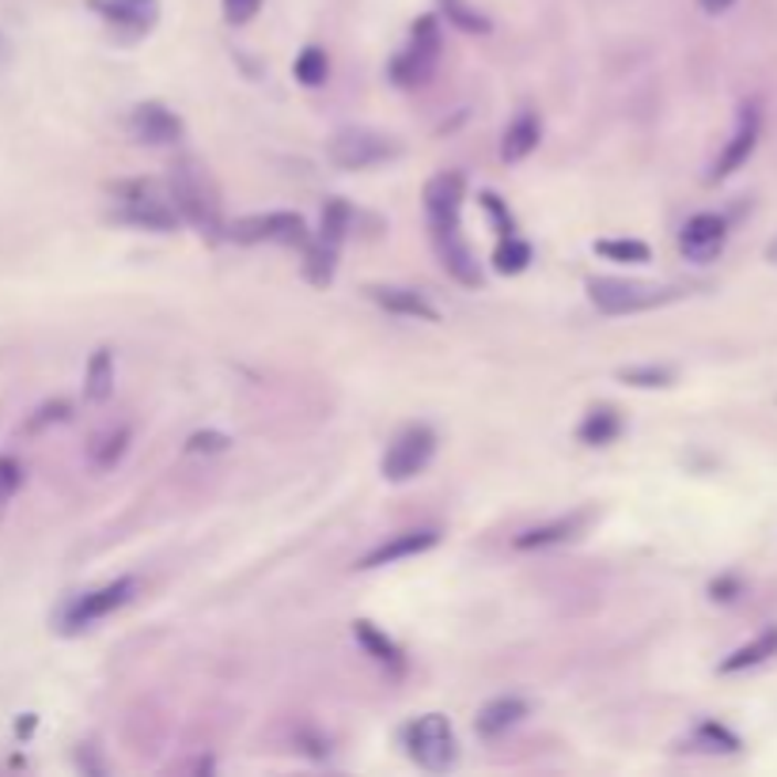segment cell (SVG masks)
<instances>
[{
    "label": "cell",
    "instance_id": "cell-25",
    "mask_svg": "<svg viewBox=\"0 0 777 777\" xmlns=\"http://www.w3.org/2000/svg\"><path fill=\"white\" fill-rule=\"evenodd\" d=\"M686 744H691L694 750H710V755H732V750H739V736H732V732L717 721H705L691 732Z\"/></svg>",
    "mask_w": 777,
    "mask_h": 777
},
{
    "label": "cell",
    "instance_id": "cell-38",
    "mask_svg": "<svg viewBox=\"0 0 777 777\" xmlns=\"http://www.w3.org/2000/svg\"><path fill=\"white\" fill-rule=\"evenodd\" d=\"M710 596L717 599V603H728V599H736V596H739V580H736V577H721V580H713V585H710Z\"/></svg>",
    "mask_w": 777,
    "mask_h": 777
},
{
    "label": "cell",
    "instance_id": "cell-15",
    "mask_svg": "<svg viewBox=\"0 0 777 777\" xmlns=\"http://www.w3.org/2000/svg\"><path fill=\"white\" fill-rule=\"evenodd\" d=\"M368 300L376 307H384L387 315H402V319H421V323H440V312L429 304L426 293L402 285H368Z\"/></svg>",
    "mask_w": 777,
    "mask_h": 777
},
{
    "label": "cell",
    "instance_id": "cell-24",
    "mask_svg": "<svg viewBox=\"0 0 777 777\" xmlns=\"http://www.w3.org/2000/svg\"><path fill=\"white\" fill-rule=\"evenodd\" d=\"M532 266V246H527L519 235H501L497 251H493V270L505 273V277H516Z\"/></svg>",
    "mask_w": 777,
    "mask_h": 777
},
{
    "label": "cell",
    "instance_id": "cell-14",
    "mask_svg": "<svg viewBox=\"0 0 777 777\" xmlns=\"http://www.w3.org/2000/svg\"><path fill=\"white\" fill-rule=\"evenodd\" d=\"M728 243V220L717 213H697L679 232V251L691 262H713Z\"/></svg>",
    "mask_w": 777,
    "mask_h": 777
},
{
    "label": "cell",
    "instance_id": "cell-16",
    "mask_svg": "<svg viewBox=\"0 0 777 777\" xmlns=\"http://www.w3.org/2000/svg\"><path fill=\"white\" fill-rule=\"evenodd\" d=\"M440 543L437 532H402V535H391L387 543H379L372 554L360 558L357 569H379V565H395L402 558H418V554L432 550Z\"/></svg>",
    "mask_w": 777,
    "mask_h": 777
},
{
    "label": "cell",
    "instance_id": "cell-1",
    "mask_svg": "<svg viewBox=\"0 0 777 777\" xmlns=\"http://www.w3.org/2000/svg\"><path fill=\"white\" fill-rule=\"evenodd\" d=\"M588 300L603 315H641L652 307H664L671 300H679L675 288L649 285V281H626V277H591L588 281Z\"/></svg>",
    "mask_w": 777,
    "mask_h": 777
},
{
    "label": "cell",
    "instance_id": "cell-40",
    "mask_svg": "<svg viewBox=\"0 0 777 777\" xmlns=\"http://www.w3.org/2000/svg\"><path fill=\"white\" fill-rule=\"evenodd\" d=\"M766 262L777 266V240H770V246H766Z\"/></svg>",
    "mask_w": 777,
    "mask_h": 777
},
{
    "label": "cell",
    "instance_id": "cell-30",
    "mask_svg": "<svg viewBox=\"0 0 777 777\" xmlns=\"http://www.w3.org/2000/svg\"><path fill=\"white\" fill-rule=\"evenodd\" d=\"M440 8H444V15L455 23L459 31H471V34H485V31H490V20H485L479 8L466 4V0H440Z\"/></svg>",
    "mask_w": 777,
    "mask_h": 777
},
{
    "label": "cell",
    "instance_id": "cell-29",
    "mask_svg": "<svg viewBox=\"0 0 777 777\" xmlns=\"http://www.w3.org/2000/svg\"><path fill=\"white\" fill-rule=\"evenodd\" d=\"M353 633H357V641L372 652L379 664H399V649H395V641L387 638V633H379L372 622H353Z\"/></svg>",
    "mask_w": 777,
    "mask_h": 777
},
{
    "label": "cell",
    "instance_id": "cell-35",
    "mask_svg": "<svg viewBox=\"0 0 777 777\" xmlns=\"http://www.w3.org/2000/svg\"><path fill=\"white\" fill-rule=\"evenodd\" d=\"M228 444H232V440L224 437V432H193V437L187 440V452H193V455H217V452H228Z\"/></svg>",
    "mask_w": 777,
    "mask_h": 777
},
{
    "label": "cell",
    "instance_id": "cell-41",
    "mask_svg": "<svg viewBox=\"0 0 777 777\" xmlns=\"http://www.w3.org/2000/svg\"><path fill=\"white\" fill-rule=\"evenodd\" d=\"M31 728H34V717H28V721H20V736H31Z\"/></svg>",
    "mask_w": 777,
    "mask_h": 777
},
{
    "label": "cell",
    "instance_id": "cell-42",
    "mask_svg": "<svg viewBox=\"0 0 777 777\" xmlns=\"http://www.w3.org/2000/svg\"><path fill=\"white\" fill-rule=\"evenodd\" d=\"M4 57H8V39L0 34V61H4Z\"/></svg>",
    "mask_w": 777,
    "mask_h": 777
},
{
    "label": "cell",
    "instance_id": "cell-28",
    "mask_svg": "<svg viewBox=\"0 0 777 777\" xmlns=\"http://www.w3.org/2000/svg\"><path fill=\"white\" fill-rule=\"evenodd\" d=\"M618 379L630 387H644V391H657V387H671L675 384V372L668 365H633V368H622Z\"/></svg>",
    "mask_w": 777,
    "mask_h": 777
},
{
    "label": "cell",
    "instance_id": "cell-19",
    "mask_svg": "<svg viewBox=\"0 0 777 777\" xmlns=\"http://www.w3.org/2000/svg\"><path fill=\"white\" fill-rule=\"evenodd\" d=\"M585 524H588V516L585 512H577V516H561V519H554V524L532 527V532L516 535V550H543V546L569 543V538H577V532Z\"/></svg>",
    "mask_w": 777,
    "mask_h": 777
},
{
    "label": "cell",
    "instance_id": "cell-13",
    "mask_svg": "<svg viewBox=\"0 0 777 777\" xmlns=\"http://www.w3.org/2000/svg\"><path fill=\"white\" fill-rule=\"evenodd\" d=\"M129 137L137 145H148V148H167L182 137V122L175 111H167L164 103H137L129 111V122H126Z\"/></svg>",
    "mask_w": 777,
    "mask_h": 777
},
{
    "label": "cell",
    "instance_id": "cell-20",
    "mask_svg": "<svg viewBox=\"0 0 777 777\" xmlns=\"http://www.w3.org/2000/svg\"><path fill=\"white\" fill-rule=\"evenodd\" d=\"M770 657H777V626L763 630L755 641H747L744 649H736L732 657H724L717 671H721V675H736V671H747V668L766 664Z\"/></svg>",
    "mask_w": 777,
    "mask_h": 777
},
{
    "label": "cell",
    "instance_id": "cell-2",
    "mask_svg": "<svg viewBox=\"0 0 777 777\" xmlns=\"http://www.w3.org/2000/svg\"><path fill=\"white\" fill-rule=\"evenodd\" d=\"M406 750L410 758L429 774H444L455 766L459 758V744H455V728L444 713H426L406 728Z\"/></svg>",
    "mask_w": 777,
    "mask_h": 777
},
{
    "label": "cell",
    "instance_id": "cell-33",
    "mask_svg": "<svg viewBox=\"0 0 777 777\" xmlns=\"http://www.w3.org/2000/svg\"><path fill=\"white\" fill-rule=\"evenodd\" d=\"M296 81L307 87H319L326 81V54L319 46H307L304 54L296 57Z\"/></svg>",
    "mask_w": 777,
    "mask_h": 777
},
{
    "label": "cell",
    "instance_id": "cell-26",
    "mask_svg": "<svg viewBox=\"0 0 777 777\" xmlns=\"http://www.w3.org/2000/svg\"><path fill=\"white\" fill-rule=\"evenodd\" d=\"M126 444H129V429H107L103 437L92 440V463L99 471H111L122 455H126Z\"/></svg>",
    "mask_w": 777,
    "mask_h": 777
},
{
    "label": "cell",
    "instance_id": "cell-18",
    "mask_svg": "<svg viewBox=\"0 0 777 777\" xmlns=\"http://www.w3.org/2000/svg\"><path fill=\"white\" fill-rule=\"evenodd\" d=\"M538 137H543V126H538V118H535L532 111H524L505 129V137H501V160H505V164L527 160V156H532L535 148H538Z\"/></svg>",
    "mask_w": 777,
    "mask_h": 777
},
{
    "label": "cell",
    "instance_id": "cell-3",
    "mask_svg": "<svg viewBox=\"0 0 777 777\" xmlns=\"http://www.w3.org/2000/svg\"><path fill=\"white\" fill-rule=\"evenodd\" d=\"M118 198V217L134 228H148V232H171L179 209H175L171 193H164L156 182H118L114 187Z\"/></svg>",
    "mask_w": 777,
    "mask_h": 777
},
{
    "label": "cell",
    "instance_id": "cell-39",
    "mask_svg": "<svg viewBox=\"0 0 777 777\" xmlns=\"http://www.w3.org/2000/svg\"><path fill=\"white\" fill-rule=\"evenodd\" d=\"M697 4H702L710 15H721V12H728V8L736 4V0H697Z\"/></svg>",
    "mask_w": 777,
    "mask_h": 777
},
{
    "label": "cell",
    "instance_id": "cell-23",
    "mask_svg": "<svg viewBox=\"0 0 777 777\" xmlns=\"http://www.w3.org/2000/svg\"><path fill=\"white\" fill-rule=\"evenodd\" d=\"M84 395L92 402H107L114 395V357L111 349H95L92 360H87V376H84Z\"/></svg>",
    "mask_w": 777,
    "mask_h": 777
},
{
    "label": "cell",
    "instance_id": "cell-4",
    "mask_svg": "<svg viewBox=\"0 0 777 777\" xmlns=\"http://www.w3.org/2000/svg\"><path fill=\"white\" fill-rule=\"evenodd\" d=\"M399 156V145L395 137L387 134H376V129H365V126H349V129H338L326 145V160L342 171H365V167H379L387 160Z\"/></svg>",
    "mask_w": 777,
    "mask_h": 777
},
{
    "label": "cell",
    "instance_id": "cell-9",
    "mask_svg": "<svg viewBox=\"0 0 777 777\" xmlns=\"http://www.w3.org/2000/svg\"><path fill=\"white\" fill-rule=\"evenodd\" d=\"M463 193L466 182L459 171H440L437 179H429L426 187V217H429V235L432 240H444V235H459L463 224Z\"/></svg>",
    "mask_w": 777,
    "mask_h": 777
},
{
    "label": "cell",
    "instance_id": "cell-31",
    "mask_svg": "<svg viewBox=\"0 0 777 777\" xmlns=\"http://www.w3.org/2000/svg\"><path fill=\"white\" fill-rule=\"evenodd\" d=\"M23 485V463L15 455H0V519H4L8 505L15 501Z\"/></svg>",
    "mask_w": 777,
    "mask_h": 777
},
{
    "label": "cell",
    "instance_id": "cell-5",
    "mask_svg": "<svg viewBox=\"0 0 777 777\" xmlns=\"http://www.w3.org/2000/svg\"><path fill=\"white\" fill-rule=\"evenodd\" d=\"M440 61V23L437 15H421L410 31V42L399 57L391 61V81L399 87H418L437 73Z\"/></svg>",
    "mask_w": 777,
    "mask_h": 777
},
{
    "label": "cell",
    "instance_id": "cell-21",
    "mask_svg": "<svg viewBox=\"0 0 777 777\" xmlns=\"http://www.w3.org/2000/svg\"><path fill=\"white\" fill-rule=\"evenodd\" d=\"M334 270H338V246L334 243H323L319 235L304 243V277L312 285L326 288L334 281Z\"/></svg>",
    "mask_w": 777,
    "mask_h": 777
},
{
    "label": "cell",
    "instance_id": "cell-7",
    "mask_svg": "<svg viewBox=\"0 0 777 777\" xmlns=\"http://www.w3.org/2000/svg\"><path fill=\"white\" fill-rule=\"evenodd\" d=\"M171 201L179 209V217H187L193 228H201V235H217L220 232V206L217 198L206 190V175L198 167L182 164L179 171L171 175Z\"/></svg>",
    "mask_w": 777,
    "mask_h": 777
},
{
    "label": "cell",
    "instance_id": "cell-37",
    "mask_svg": "<svg viewBox=\"0 0 777 777\" xmlns=\"http://www.w3.org/2000/svg\"><path fill=\"white\" fill-rule=\"evenodd\" d=\"M259 8H262V0H224L228 23H251Z\"/></svg>",
    "mask_w": 777,
    "mask_h": 777
},
{
    "label": "cell",
    "instance_id": "cell-17",
    "mask_svg": "<svg viewBox=\"0 0 777 777\" xmlns=\"http://www.w3.org/2000/svg\"><path fill=\"white\" fill-rule=\"evenodd\" d=\"M524 717H527L524 697H493V702H485L479 710L474 728H479V736H485V739H497V736H505L508 728H516Z\"/></svg>",
    "mask_w": 777,
    "mask_h": 777
},
{
    "label": "cell",
    "instance_id": "cell-10",
    "mask_svg": "<svg viewBox=\"0 0 777 777\" xmlns=\"http://www.w3.org/2000/svg\"><path fill=\"white\" fill-rule=\"evenodd\" d=\"M235 243H277V246H304L312 240L307 220L300 213H254L232 224Z\"/></svg>",
    "mask_w": 777,
    "mask_h": 777
},
{
    "label": "cell",
    "instance_id": "cell-12",
    "mask_svg": "<svg viewBox=\"0 0 777 777\" xmlns=\"http://www.w3.org/2000/svg\"><path fill=\"white\" fill-rule=\"evenodd\" d=\"M92 8L126 42L145 39L156 28V20H160V0H92Z\"/></svg>",
    "mask_w": 777,
    "mask_h": 777
},
{
    "label": "cell",
    "instance_id": "cell-32",
    "mask_svg": "<svg viewBox=\"0 0 777 777\" xmlns=\"http://www.w3.org/2000/svg\"><path fill=\"white\" fill-rule=\"evenodd\" d=\"M596 254H603V259H611V262H649L652 259L649 243H641V240H603V243H596Z\"/></svg>",
    "mask_w": 777,
    "mask_h": 777
},
{
    "label": "cell",
    "instance_id": "cell-6",
    "mask_svg": "<svg viewBox=\"0 0 777 777\" xmlns=\"http://www.w3.org/2000/svg\"><path fill=\"white\" fill-rule=\"evenodd\" d=\"M432 455H437V432L429 426H406L399 437L387 444L384 459H379V471H384L387 482L402 485V482L418 479L432 463Z\"/></svg>",
    "mask_w": 777,
    "mask_h": 777
},
{
    "label": "cell",
    "instance_id": "cell-34",
    "mask_svg": "<svg viewBox=\"0 0 777 777\" xmlns=\"http://www.w3.org/2000/svg\"><path fill=\"white\" fill-rule=\"evenodd\" d=\"M479 201H482V209L485 213H490V220H493V228H497L501 235H516V220H512V213H508V206L505 201L497 198V193H479Z\"/></svg>",
    "mask_w": 777,
    "mask_h": 777
},
{
    "label": "cell",
    "instance_id": "cell-36",
    "mask_svg": "<svg viewBox=\"0 0 777 777\" xmlns=\"http://www.w3.org/2000/svg\"><path fill=\"white\" fill-rule=\"evenodd\" d=\"M69 418V402H46V406H39L34 410V418L28 421V432H39V429H46L50 421H65Z\"/></svg>",
    "mask_w": 777,
    "mask_h": 777
},
{
    "label": "cell",
    "instance_id": "cell-8",
    "mask_svg": "<svg viewBox=\"0 0 777 777\" xmlns=\"http://www.w3.org/2000/svg\"><path fill=\"white\" fill-rule=\"evenodd\" d=\"M134 591H137L134 577H118V580H111V585H103L95 591H84V596H76L73 603L65 607V615H61V630L65 633L87 630V626H95L99 618L122 611V607L134 599Z\"/></svg>",
    "mask_w": 777,
    "mask_h": 777
},
{
    "label": "cell",
    "instance_id": "cell-22",
    "mask_svg": "<svg viewBox=\"0 0 777 777\" xmlns=\"http://www.w3.org/2000/svg\"><path fill=\"white\" fill-rule=\"evenodd\" d=\"M618 432H622V418H618L615 406H596V410L580 421V440H585L588 448H607L611 440H618Z\"/></svg>",
    "mask_w": 777,
    "mask_h": 777
},
{
    "label": "cell",
    "instance_id": "cell-11",
    "mask_svg": "<svg viewBox=\"0 0 777 777\" xmlns=\"http://www.w3.org/2000/svg\"><path fill=\"white\" fill-rule=\"evenodd\" d=\"M758 134H763V111H758V103H744L736 118V129H732L728 145H724V153L717 156V164H713L710 179L721 182V179H728L732 171H739V167L750 160V153H755Z\"/></svg>",
    "mask_w": 777,
    "mask_h": 777
},
{
    "label": "cell",
    "instance_id": "cell-27",
    "mask_svg": "<svg viewBox=\"0 0 777 777\" xmlns=\"http://www.w3.org/2000/svg\"><path fill=\"white\" fill-rule=\"evenodd\" d=\"M349 206L342 198H334V201H326V209H323V224H319V240L323 243H334V246H342V240H346V232H349Z\"/></svg>",
    "mask_w": 777,
    "mask_h": 777
}]
</instances>
